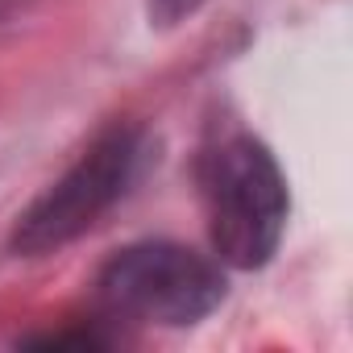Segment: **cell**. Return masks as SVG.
<instances>
[{
    "mask_svg": "<svg viewBox=\"0 0 353 353\" xmlns=\"http://www.w3.org/2000/svg\"><path fill=\"white\" fill-rule=\"evenodd\" d=\"M204 5H208V0H145V13H150L154 26L170 30V26H179V21H188V17H196Z\"/></svg>",
    "mask_w": 353,
    "mask_h": 353,
    "instance_id": "cell-4",
    "label": "cell"
},
{
    "mask_svg": "<svg viewBox=\"0 0 353 353\" xmlns=\"http://www.w3.org/2000/svg\"><path fill=\"white\" fill-rule=\"evenodd\" d=\"M150 158V141L133 125H117L104 137L88 145V154L63 174L59 183H50L13 225V254L42 258L75 237H83L104 212H112L129 188L137 183V174Z\"/></svg>",
    "mask_w": 353,
    "mask_h": 353,
    "instance_id": "cell-2",
    "label": "cell"
},
{
    "mask_svg": "<svg viewBox=\"0 0 353 353\" xmlns=\"http://www.w3.org/2000/svg\"><path fill=\"white\" fill-rule=\"evenodd\" d=\"M96 295L108 316L188 328L212 316L225 299L221 262L174 245V241H137L112 254L96 279Z\"/></svg>",
    "mask_w": 353,
    "mask_h": 353,
    "instance_id": "cell-3",
    "label": "cell"
},
{
    "mask_svg": "<svg viewBox=\"0 0 353 353\" xmlns=\"http://www.w3.org/2000/svg\"><path fill=\"white\" fill-rule=\"evenodd\" d=\"M204 196L216 258L233 270H262L279 254L291 212L274 154L250 133L221 141L204 162Z\"/></svg>",
    "mask_w": 353,
    "mask_h": 353,
    "instance_id": "cell-1",
    "label": "cell"
},
{
    "mask_svg": "<svg viewBox=\"0 0 353 353\" xmlns=\"http://www.w3.org/2000/svg\"><path fill=\"white\" fill-rule=\"evenodd\" d=\"M26 345L30 349H100L104 341L96 332H50V336H34Z\"/></svg>",
    "mask_w": 353,
    "mask_h": 353,
    "instance_id": "cell-5",
    "label": "cell"
}]
</instances>
